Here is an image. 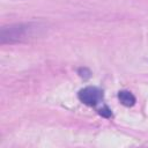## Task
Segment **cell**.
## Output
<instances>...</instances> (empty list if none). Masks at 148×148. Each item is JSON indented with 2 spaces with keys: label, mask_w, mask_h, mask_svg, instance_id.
Returning <instances> with one entry per match:
<instances>
[{
  "label": "cell",
  "mask_w": 148,
  "mask_h": 148,
  "mask_svg": "<svg viewBox=\"0 0 148 148\" xmlns=\"http://www.w3.org/2000/svg\"><path fill=\"white\" fill-rule=\"evenodd\" d=\"M98 113L101 114V116H103V117H105V118H110L111 116H112V112H111V110L106 106V105H104L102 109H99L98 110Z\"/></svg>",
  "instance_id": "obj_4"
},
{
  "label": "cell",
  "mask_w": 148,
  "mask_h": 148,
  "mask_svg": "<svg viewBox=\"0 0 148 148\" xmlns=\"http://www.w3.org/2000/svg\"><path fill=\"white\" fill-rule=\"evenodd\" d=\"M118 99L125 106H133L136 102L135 96L128 90H120L118 92Z\"/></svg>",
  "instance_id": "obj_3"
},
{
  "label": "cell",
  "mask_w": 148,
  "mask_h": 148,
  "mask_svg": "<svg viewBox=\"0 0 148 148\" xmlns=\"http://www.w3.org/2000/svg\"><path fill=\"white\" fill-rule=\"evenodd\" d=\"M77 97L83 104L88 106H96L103 101V90L94 86H88L79 90Z\"/></svg>",
  "instance_id": "obj_2"
},
{
  "label": "cell",
  "mask_w": 148,
  "mask_h": 148,
  "mask_svg": "<svg viewBox=\"0 0 148 148\" xmlns=\"http://www.w3.org/2000/svg\"><path fill=\"white\" fill-rule=\"evenodd\" d=\"M43 25L39 23H16L10 24L7 27L1 28L0 31V40L1 44L6 43H16V42H23L29 38H34L38 36L42 30Z\"/></svg>",
  "instance_id": "obj_1"
}]
</instances>
